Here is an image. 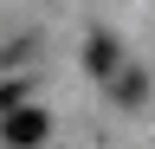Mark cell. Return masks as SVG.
<instances>
[{
	"label": "cell",
	"instance_id": "obj_1",
	"mask_svg": "<svg viewBox=\"0 0 155 149\" xmlns=\"http://www.w3.org/2000/svg\"><path fill=\"white\" fill-rule=\"evenodd\" d=\"M0 136H7V143H45V110H19V104H7Z\"/></svg>",
	"mask_w": 155,
	"mask_h": 149
},
{
	"label": "cell",
	"instance_id": "obj_2",
	"mask_svg": "<svg viewBox=\"0 0 155 149\" xmlns=\"http://www.w3.org/2000/svg\"><path fill=\"white\" fill-rule=\"evenodd\" d=\"M110 59H116V52H110V39H91V65L104 71V78H110Z\"/></svg>",
	"mask_w": 155,
	"mask_h": 149
}]
</instances>
